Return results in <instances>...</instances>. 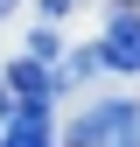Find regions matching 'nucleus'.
I'll use <instances>...</instances> for the list:
<instances>
[{
  "instance_id": "7",
  "label": "nucleus",
  "mask_w": 140,
  "mask_h": 147,
  "mask_svg": "<svg viewBox=\"0 0 140 147\" xmlns=\"http://www.w3.org/2000/svg\"><path fill=\"white\" fill-rule=\"evenodd\" d=\"M7 7H14V0H0V14H7Z\"/></svg>"
},
{
  "instance_id": "1",
  "label": "nucleus",
  "mask_w": 140,
  "mask_h": 147,
  "mask_svg": "<svg viewBox=\"0 0 140 147\" xmlns=\"http://www.w3.org/2000/svg\"><path fill=\"white\" fill-rule=\"evenodd\" d=\"M63 147H140V98H98L70 119Z\"/></svg>"
},
{
  "instance_id": "3",
  "label": "nucleus",
  "mask_w": 140,
  "mask_h": 147,
  "mask_svg": "<svg viewBox=\"0 0 140 147\" xmlns=\"http://www.w3.org/2000/svg\"><path fill=\"white\" fill-rule=\"evenodd\" d=\"M98 63L140 77V14H112V28H105V42H98Z\"/></svg>"
},
{
  "instance_id": "6",
  "label": "nucleus",
  "mask_w": 140,
  "mask_h": 147,
  "mask_svg": "<svg viewBox=\"0 0 140 147\" xmlns=\"http://www.w3.org/2000/svg\"><path fill=\"white\" fill-rule=\"evenodd\" d=\"M7 112H14V98H7V84H0V119H7Z\"/></svg>"
},
{
  "instance_id": "5",
  "label": "nucleus",
  "mask_w": 140,
  "mask_h": 147,
  "mask_svg": "<svg viewBox=\"0 0 140 147\" xmlns=\"http://www.w3.org/2000/svg\"><path fill=\"white\" fill-rule=\"evenodd\" d=\"M28 56H35V63H56V56H63V35H56V28H35V35H28Z\"/></svg>"
},
{
  "instance_id": "2",
  "label": "nucleus",
  "mask_w": 140,
  "mask_h": 147,
  "mask_svg": "<svg viewBox=\"0 0 140 147\" xmlns=\"http://www.w3.org/2000/svg\"><path fill=\"white\" fill-rule=\"evenodd\" d=\"M0 84H7V98H14V105H49V98H56V70L35 63V56H14Z\"/></svg>"
},
{
  "instance_id": "4",
  "label": "nucleus",
  "mask_w": 140,
  "mask_h": 147,
  "mask_svg": "<svg viewBox=\"0 0 140 147\" xmlns=\"http://www.w3.org/2000/svg\"><path fill=\"white\" fill-rule=\"evenodd\" d=\"M0 147H49V105H14Z\"/></svg>"
}]
</instances>
